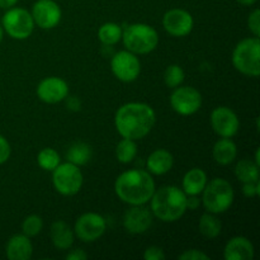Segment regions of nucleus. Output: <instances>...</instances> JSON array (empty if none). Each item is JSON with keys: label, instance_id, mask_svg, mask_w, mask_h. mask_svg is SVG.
<instances>
[{"label": "nucleus", "instance_id": "f257e3e1", "mask_svg": "<svg viewBox=\"0 0 260 260\" xmlns=\"http://www.w3.org/2000/svg\"><path fill=\"white\" fill-rule=\"evenodd\" d=\"M156 123L154 108L141 102H129L119 107L114 116V126L123 139L137 141L151 132Z\"/></svg>", "mask_w": 260, "mask_h": 260}, {"label": "nucleus", "instance_id": "f03ea898", "mask_svg": "<svg viewBox=\"0 0 260 260\" xmlns=\"http://www.w3.org/2000/svg\"><path fill=\"white\" fill-rule=\"evenodd\" d=\"M156 185L152 175L144 169H129L117 177L114 182L116 196L123 203L140 206L149 203Z\"/></svg>", "mask_w": 260, "mask_h": 260}, {"label": "nucleus", "instance_id": "7ed1b4c3", "mask_svg": "<svg viewBox=\"0 0 260 260\" xmlns=\"http://www.w3.org/2000/svg\"><path fill=\"white\" fill-rule=\"evenodd\" d=\"M149 202L154 217L162 222H175L187 212V194L177 185L155 189Z\"/></svg>", "mask_w": 260, "mask_h": 260}, {"label": "nucleus", "instance_id": "20e7f679", "mask_svg": "<svg viewBox=\"0 0 260 260\" xmlns=\"http://www.w3.org/2000/svg\"><path fill=\"white\" fill-rule=\"evenodd\" d=\"M122 42L127 51L135 55H147L159 45V33L145 23H134L122 30Z\"/></svg>", "mask_w": 260, "mask_h": 260}, {"label": "nucleus", "instance_id": "39448f33", "mask_svg": "<svg viewBox=\"0 0 260 260\" xmlns=\"http://www.w3.org/2000/svg\"><path fill=\"white\" fill-rule=\"evenodd\" d=\"M202 194V205L207 212L220 215L230 210L235 200L233 185L223 178H215L207 182Z\"/></svg>", "mask_w": 260, "mask_h": 260}, {"label": "nucleus", "instance_id": "423d86ee", "mask_svg": "<svg viewBox=\"0 0 260 260\" xmlns=\"http://www.w3.org/2000/svg\"><path fill=\"white\" fill-rule=\"evenodd\" d=\"M233 65L239 73L250 78L260 75V41L259 37L241 40L233 51Z\"/></svg>", "mask_w": 260, "mask_h": 260}, {"label": "nucleus", "instance_id": "0eeeda50", "mask_svg": "<svg viewBox=\"0 0 260 260\" xmlns=\"http://www.w3.org/2000/svg\"><path fill=\"white\" fill-rule=\"evenodd\" d=\"M2 25L4 32L13 40L23 41L30 37L35 30V20L32 14L24 8L13 7L5 10L2 18Z\"/></svg>", "mask_w": 260, "mask_h": 260}, {"label": "nucleus", "instance_id": "6e6552de", "mask_svg": "<svg viewBox=\"0 0 260 260\" xmlns=\"http://www.w3.org/2000/svg\"><path fill=\"white\" fill-rule=\"evenodd\" d=\"M84 177L80 167L66 161L63 164H58L52 170V184L56 192L61 196L71 197L80 192L83 187Z\"/></svg>", "mask_w": 260, "mask_h": 260}, {"label": "nucleus", "instance_id": "1a4fd4ad", "mask_svg": "<svg viewBox=\"0 0 260 260\" xmlns=\"http://www.w3.org/2000/svg\"><path fill=\"white\" fill-rule=\"evenodd\" d=\"M75 238L83 243H94L104 235L107 230V221L96 212L83 213L76 220L74 226Z\"/></svg>", "mask_w": 260, "mask_h": 260}, {"label": "nucleus", "instance_id": "9d476101", "mask_svg": "<svg viewBox=\"0 0 260 260\" xmlns=\"http://www.w3.org/2000/svg\"><path fill=\"white\" fill-rule=\"evenodd\" d=\"M111 69L113 75L122 83H132L141 74V61L139 56L129 51H118L112 56Z\"/></svg>", "mask_w": 260, "mask_h": 260}, {"label": "nucleus", "instance_id": "9b49d317", "mask_svg": "<svg viewBox=\"0 0 260 260\" xmlns=\"http://www.w3.org/2000/svg\"><path fill=\"white\" fill-rule=\"evenodd\" d=\"M202 94L193 86H178L173 89L170 95V106L175 113L180 116H192L202 107Z\"/></svg>", "mask_w": 260, "mask_h": 260}, {"label": "nucleus", "instance_id": "f8f14e48", "mask_svg": "<svg viewBox=\"0 0 260 260\" xmlns=\"http://www.w3.org/2000/svg\"><path fill=\"white\" fill-rule=\"evenodd\" d=\"M210 122L215 134L220 137L233 139L240 128V119L238 114L225 106L216 107L211 112Z\"/></svg>", "mask_w": 260, "mask_h": 260}, {"label": "nucleus", "instance_id": "ddd939ff", "mask_svg": "<svg viewBox=\"0 0 260 260\" xmlns=\"http://www.w3.org/2000/svg\"><path fill=\"white\" fill-rule=\"evenodd\" d=\"M35 24L41 29H53L62 18V10L55 0H37L30 10Z\"/></svg>", "mask_w": 260, "mask_h": 260}, {"label": "nucleus", "instance_id": "4468645a", "mask_svg": "<svg viewBox=\"0 0 260 260\" xmlns=\"http://www.w3.org/2000/svg\"><path fill=\"white\" fill-rule=\"evenodd\" d=\"M162 27L165 32L173 37H185L194 27V19L188 10L174 8L165 12L162 17Z\"/></svg>", "mask_w": 260, "mask_h": 260}, {"label": "nucleus", "instance_id": "2eb2a0df", "mask_svg": "<svg viewBox=\"0 0 260 260\" xmlns=\"http://www.w3.org/2000/svg\"><path fill=\"white\" fill-rule=\"evenodd\" d=\"M40 101L47 104H57L69 95V84L58 76H48L40 81L36 89Z\"/></svg>", "mask_w": 260, "mask_h": 260}, {"label": "nucleus", "instance_id": "dca6fc26", "mask_svg": "<svg viewBox=\"0 0 260 260\" xmlns=\"http://www.w3.org/2000/svg\"><path fill=\"white\" fill-rule=\"evenodd\" d=\"M154 222V215L151 210L145 205L131 206L129 210L126 211L123 216V226L127 233L140 235L144 234L151 228Z\"/></svg>", "mask_w": 260, "mask_h": 260}, {"label": "nucleus", "instance_id": "f3484780", "mask_svg": "<svg viewBox=\"0 0 260 260\" xmlns=\"http://www.w3.org/2000/svg\"><path fill=\"white\" fill-rule=\"evenodd\" d=\"M226 260H251L254 258V245L245 236H234L223 249Z\"/></svg>", "mask_w": 260, "mask_h": 260}, {"label": "nucleus", "instance_id": "a211bd4d", "mask_svg": "<svg viewBox=\"0 0 260 260\" xmlns=\"http://www.w3.org/2000/svg\"><path fill=\"white\" fill-rule=\"evenodd\" d=\"M5 254L9 260H29L33 255V245L30 238L24 234L13 235L5 246Z\"/></svg>", "mask_w": 260, "mask_h": 260}, {"label": "nucleus", "instance_id": "6ab92c4d", "mask_svg": "<svg viewBox=\"0 0 260 260\" xmlns=\"http://www.w3.org/2000/svg\"><path fill=\"white\" fill-rule=\"evenodd\" d=\"M174 157L165 149H156L146 159V169L151 175H164L172 170Z\"/></svg>", "mask_w": 260, "mask_h": 260}, {"label": "nucleus", "instance_id": "aec40b11", "mask_svg": "<svg viewBox=\"0 0 260 260\" xmlns=\"http://www.w3.org/2000/svg\"><path fill=\"white\" fill-rule=\"evenodd\" d=\"M51 241L58 250H69L75 240V234L73 229L65 221L57 220L51 225L50 230Z\"/></svg>", "mask_w": 260, "mask_h": 260}, {"label": "nucleus", "instance_id": "412c9836", "mask_svg": "<svg viewBox=\"0 0 260 260\" xmlns=\"http://www.w3.org/2000/svg\"><path fill=\"white\" fill-rule=\"evenodd\" d=\"M208 182L207 174L201 168L188 170L183 177L182 189L187 196H200Z\"/></svg>", "mask_w": 260, "mask_h": 260}, {"label": "nucleus", "instance_id": "4be33fe9", "mask_svg": "<svg viewBox=\"0 0 260 260\" xmlns=\"http://www.w3.org/2000/svg\"><path fill=\"white\" fill-rule=\"evenodd\" d=\"M212 156L218 165H222V167L230 165L231 162L235 161L238 156V146L231 139L221 137L213 145Z\"/></svg>", "mask_w": 260, "mask_h": 260}, {"label": "nucleus", "instance_id": "5701e85b", "mask_svg": "<svg viewBox=\"0 0 260 260\" xmlns=\"http://www.w3.org/2000/svg\"><path fill=\"white\" fill-rule=\"evenodd\" d=\"M91 156H93V150L86 142H74L66 151V160L78 167L88 164L91 160Z\"/></svg>", "mask_w": 260, "mask_h": 260}, {"label": "nucleus", "instance_id": "b1692460", "mask_svg": "<svg viewBox=\"0 0 260 260\" xmlns=\"http://www.w3.org/2000/svg\"><path fill=\"white\" fill-rule=\"evenodd\" d=\"M198 229L206 239H216L220 236L221 230H222V223L215 213L206 212L201 216Z\"/></svg>", "mask_w": 260, "mask_h": 260}, {"label": "nucleus", "instance_id": "393cba45", "mask_svg": "<svg viewBox=\"0 0 260 260\" xmlns=\"http://www.w3.org/2000/svg\"><path fill=\"white\" fill-rule=\"evenodd\" d=\"M122 27L114 22H107L98 29V38L106 47H112L122 40Z\"/></svg>", "mask_w": 260, "mask_h": 260}, {"label": "nucleus", "instance_id": "a878e982", "mask_svg": "<svg viewBox=\"0 0 260 260\" xmlns=\"http://www.w3.org/2000/svg\"><path fill=\"white\" fill-rule=\"evenodd\" d=\"M235 175L239 182L249 183L259 180V165L251 159H243L236 164Z\"/></svg>", "mask_w": 260, "mask_h": 260}, {"label": "nucleus", "instance_id": "bb28decb", "mask_svg": "<svg viewBox=\"0 0 260 260\" xmlns=\"http://www.w3.org/2000/svg\"><path fill=\"white\" fill-rule=\"evenodd\" d=\"M137 156V144L135 140L123 139L117 144L116 146V157L122 164H129L134 161Z\"/></svg>", "mask_w": 260, "mask_h": 260}, {"label": "nucleus", "instance_id": "cd10ccee", "mask_svg": "<svg viewBox=\"0 0 260 260\" xmlns=\"http://www.w3.org/2000/svg\"><path fill=\"white\" fill-rule=\"evenodd\" d=\"M37 162L41 169L46 172H52L61 162L60 154L52 147H45L37 155Z\"/></svg>", "mask_w": 260, "mask_h": 260}, {"label": "nucleus", "instance_id": "c85d7f7f", "mask_svg": "<svg viewBox=\"0 0 260 260\" xmlns=\"http://www.w3.org/2000/svg\"><path fill=\"white\" fill-rule=\"evenodd\" d=\"M185 79V73L182 66L173 63L169 65L164 71V83L168 88L175 89L183 84Z\"/></svg>", "mask_w": 260, "mask_h": 260}, {"label": "nucleus", "instance_id": "c756f323", "mask_svg": "<svg viewBox=\"0 0 260 260\" xmlns=\"http://www.w3.org/2000/svg\"><path fill=\"white\" fill-rule=\"evenodd\" d=\"M43 229V220L38 215H29L23 220L22 222V234L28 238H35L40 235Z\"/></svg>", "mask_w": 260, "mask_h": 260}, {"label": "nucleus", "instance_id": "7c9ffc66", "mask_svg": "<svg viewBox=\"0 0 260 260\" xmlns=\"http://www.w3.org/2000/svg\"><path fill=\"white\" fill-rule=\"evenodd\" d=\"M248 28L254 37L260 36V10L256 8L249 14L248 17Z\"/></svg>", "mask_w": 260, "mask_h": 260}, {"label": "nucleus", "instance_id": "2f4dec72", "mask_svg": "<svg viewBox=\"0 0 260 260\" xmlns=\"http://www.w3.org/2000/svg\"><path fill=\"white\" fill-rule=\"evenodd\" d=\"M179 260H210V256L202 250L198 249H189V250H184L179 256Z\"/></svg>", "mask_w": 260, "mask_h": 260}, {"label": "nucleus", "instance_id": "473e14b6", "mask_svg": "<svg viewBox=\"0 0 260 260\" xmlns=\"http://www.w3.org/2000/svg\"><path fill=\"white\" fill-rule=\"evenodd\" d=\"M241 192H243V194L248 198L256 197V196L260 194V182L259 180H255V182L243 183Z\"/></svg>", "mask_w": 260, "mask_h": 260}, {"label": "nucleus", "instance_id": "72a5a7b5", "mask_svg": "<svg viewBox=\"0 0 260 260\" xmlns=\"http://www.w3.org/2000/svg\"><path fill=\"white\" fill-rule=\"evenodd\" d=\"M144 259L145 260H164L165 253L161 248L159 246H149L146 250L144 251Z\"/></svg>", "mask_w": 260, "mask_h": 260}, {"label": "nucleus", "instance_id": "f704fd0d", "mask_svg": "<svg viewBox=\"0 0 260 260\" xmlns=\"http://www.w3.org/2000/svg\"><path fill=\"white\" fill-rule=\"evenodd\" d=\"M12 154V147L8 140L3 135H0V165L7 162Z\"/></svg>", "mask_w": 260, "mask_h": 260}, {"label": "nucleus", "instance_id": "c9c22d12", "mask_svg": "<svg viewBox=\"0 0 260 260\" xmlns=\"http://www.w3.org/2000/svg\"><path fill=\"white\" fill-rule=\"evenodd\" d=\"M66 107L73 112H79L81 109V101L78 96H66Z\"/></svg>", "mask_w": 260, "mask_h": 260}, {"label": "nucleus", "instance_id": "e433bc0d", "mask_svg": "<svg viewBox=\"0 0 260 260\" xmlns=\"http://www.w3.org/2000/svg\"><path fill=\"white\" fill-rule=\"evenodd\" d=\"M202 205V200L200 196H187V210L194 211Z\"/></svg>", "mask_w": 260, "mask_h": 260}, {"label": "nucleus", "instance_id": "4c0bfd02", "mask_svg": "<svg viewBox=\"0 0 260 260\" xmlns=\"http://www.w3.org/2000/svg\"><path fill=\"white\" fill-rule=\"evenodd\" d=\"M68 260H85L88 259V254L83 250V249H74L70 253L66 255Z\"/></svg>", "mask_w": 260, "mask_h": 260}, {"label": "nucleus", "instance_id": "58836bf2", "mask_svg": "<svg viewBox=\"0 0 260 260\" xmlns=\"http://www.w3.org/2000/svg\"><path fill=\"white\" fill-rule=\"evenodd\" d=\"M19 2V0H0V8L4 10L9 9V8L15 7V4Z\"/></svg>", "mask_w": 260, "mask_h": 260}, {"label": "nucleus", "instance_id": "ea45409f", "mask_svg": "<svg viewBox=\"0 0 260 260\" xmlns=\"http://www.w3.org/2000/svg\"><path fill=\"white\" fill-rule=\"evenodd\" d=\"M236 2L240 5H243V7H251V5L255 4L258 0H236Z\"/></svg>", "mask_w": 260, "mask_h": 260}, {"label": "nucleus", "instance_id": "a19ab883", "mask_svg": "<svg viewBox=\"0 0 260 260\" xmlns=\"http://www.w3.org/2000/svg\"><path fill=\"white\" fill-rule=\"evenodd\" d=\"M254 161L256 162V164L260 167V149H256L255 151V159H254Z\"/></svg>", "mask_w": 260, "mask_h": 260}, {"label": "nucleus", "instance_id": "79ce46f5", "mask_svg": "<svg viewBox=\"0 0 260 260\" xmlns=\"http://www.w3.org/2000/svg\"><path fill=\"white\" fill-rule=\"evenodd\" d=\"M4 29H3V25H2V23H0V43H2V41H3V38H4Z\"/></svg>", "mask_w": 260, "mask_h": 260}]
</instances>
